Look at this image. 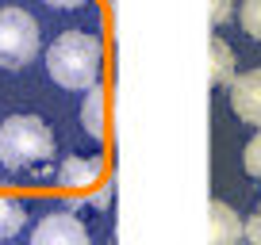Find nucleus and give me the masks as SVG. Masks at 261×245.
<instances>
[{"label": "nucleus", "instance_id": "nucleus-1", "mask_svg": "<svg viewBox=\"0 0 261 245\" xmlns=\"http://www.w3.org/2000/svg\"><path fill=\"white\" fill-rule=\"evenodd\" d=\"M46 73L58 88L92 92L104 77V42L89 31H62L46 50Z\"/></svg>", "mask_w": 261, "mask_h": 245}, {"label": "nucleus", "instance_id": "nucleus-2", "mask_svg": "<svg viewBox=\"0 0 261 245\" xmlns=\"http://www.w3.org/2000/svg\"><path fill=\"white\" fill-rule=\"evenodd\" d=\"M54 157V131L39 115H8L0 122V165L12 172L39 169Z\"/></svg>", "mask_w": 261, "mask_h": 245}, {"label": "nucleus", "instance_id": "nucleus-3", "mask_svg": "<svg viewBox=\"0 0 261 245\" xmlns=\"http://www.w3.org/2000/svg\"><path fill=\"white\" fill-rule=\"evenodd\" d=\"M39 50V23L31 12L16 8H0V69H23Z\"/></svg>", "mask_w": 261, "mask_h": 245}, {"label": "nucleus", "instance_id": "nucleus-4", "mask_svg": "<svg viewBox=\"0 0 261 245\" xmlns=\"http://www.w3.org/2000/svg\"><path fill=\"white\" fill-rule=\"evenodd\" d=\"M31 245H92V237L81 219H73L69 211H58V215H46L35 226Z\"/></svg>", "mask_w": 261, "mask_h": 245}, {"label": "nucleus", "instance_id": "nucleus-5", "mask_svg": "<svg viewBox=\"0 0 261 245\" xmlns=\"http://www.w3.org/2000/svg\"><path fill=\"white\" fill-rule=\"evenodd\" d=\"M207 245H246V222L219 199L207 203Z\"/></svg>", "mask_w": 261, "mask_h": 245}, {"label": "nucleus", "instance_id": "nucleus-6", "mask_svg": "<svg viewBox=\"0 0 261 245\" xmlns=\"http://www.w3.org/2000/svg\"><path fill=\"white\" fill-rule=\"evenodd\" d=\"M230 107L242 122L250 127H261V69H250V73L234 77L230 84Z\"/></svg>", "mask_w": 261, "mask_h": 245}, {"label": "nucleus", "instance_id": "nucleus-7", "mask_svg": "<svg viewBox=\"0 0 261 245\" xmlns=\"http://www.w3.org/2000/svg\"><path fill=\"white\" fill-rule=\"evenodd\" d=\"M100 172H104V161L100 157H62V165H58V184L62 188H92L100 180Z\"/></svg>", "mask_w": 261, "mask_h": 245}, {"label": "nucleus", "instance_id": "nucleus-8", "mask_svg": "<svg viewBox=\"0 0 261 245\" xmlns=\"http://www.w3.org/2000/svg\"><path fill=\"white\" fill-rule=\"evenodd\" d=\"M81 127L92 134V138H104V131H108V96H104V88H92L89 96H85Z\"/></svg>", "mask_w": 261, "mask_h": 245}, {"label": "nucleus", "instance_id": "nucleus-9", "mask_svg": "<svg viewBox=\"0 0 261 245\" xmlns=\"http://www.w3.org/2000/svg\"><path fill=\"white\" fill-rule=\"evenodd\" d=\"M207 54H212V73H207L212 88H219V84H234V50L215 35L212 46H207Z\"/></svg>", "mask_w": 261, "mask_h": 245}, {"label": "nucleus", "instance_id": "nucleus-10", "mask_svg": "<svg viewBox=\"0 0 261 245\" xmlns=\"http://www.w3.org/2000/svg\"><path fill=\"white\" fill-rule=\"evenodd\" d=\"M27 226V207L12 196H0V241H12Z\"/></svg>", "mask_w": 261, "mask_h": 245}, {"label": "nucleus", "instance_id": "nucleus-11", "mask_svg": "<svg viewBox=\"0 0 261 245\" xmlns=\"http://www.w3.org/2000/svg\"><path fill=\"white\" fill-rule=\"evenodd\" d=\"M238 23L250 39L261 42V0H242V8H238Z\"/></svg>", "mask_w": 261, "mask_h": 245}, {"label": "nucleus", "instance_id": "nucleus-12", "mask_svg": "<svg viewBox=\"0 0 261 245\" xmlns=\"http://www.w3.org/2000/svg\"><path fill=\"white\" fill-rule=\"evenodd\" d=\"M242 165H246V172H250L253 180H261V131L253 134L250 142H246V149H242Z\"/></svg>", "mask_w": 261, "mask_h": 245}, {"label": "nucleus", "instance_id": "nucleus-13", "mask_svg": "<svg viewBox=\"0 0 261 245\" xmlns=\"http://www.w3.org/2000/svg\"><path fill=\"white\" fill-rule=\"evenodd\" d=\"M230 12H234V0H212V27H219V23H227L230 19Z\"/></svg>", "mask_w": 261, "mask_h": 245}, {"label": "nucleus", "instance_id": "nucleus-14", "mask_svg": "<svg viewBox=\"0 0 261 245\" xmlns=\"http://www.w3.org/2000/svg\"><path fill=\"white\" fill-rule=\"evenodd\" d=\"M246 241L261 245V203H257V211L250 215V222H246Z\"/></svg>", "mask_w": 261, "mask_h": 245}]
</instances>
